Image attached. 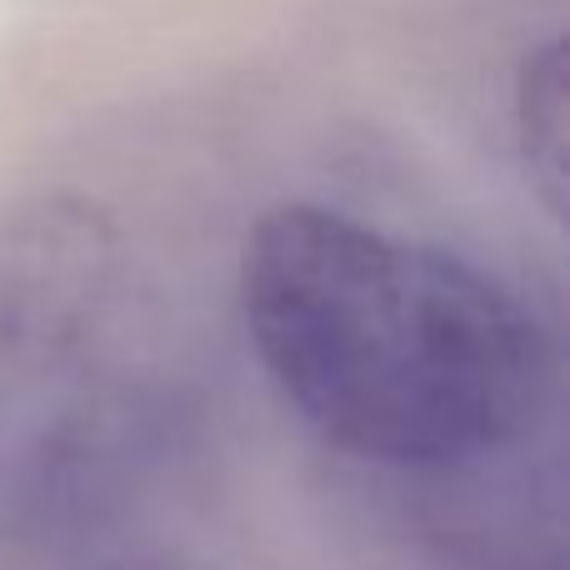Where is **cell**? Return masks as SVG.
I'll use <instances>...</instances> for the list:
<instances>
[{
	"label": "cell",
	"mask_w": 570,
	"mask_h": 570,
	"mask_svg": "<svg viewBox=\"0 0 570 570\" xmlns=\"http://www.w3.org/2000/svg\"><path fill=\"white\" fill-rule=\"evenodd\" d=\"M240 321L301 421L375 465L495 455L551 391V341L505 281L311 200L256 220Z\"/></svg>",
	"instance_id": "6da1fadb"
},
{
	"label": "cell",
	"mask_w": 570,
	"mask_h": 570,
	"mask_svg": "<svg viewBox=\"0 0 570 570\" xmlns=\"http://www.w3.org/2000/svg\"><path fill=\"white\" fill-rule=\"evenodd\" d=\"M515 126H521V150L531 160V180L551 210H561L566 186V60L561 46H546L541 56L525 60L521 96H515Z\"/></svg>",
	"instance_id": "3957f363"
},
{
	"label": "cell",
	"mask_w": 570,
	"mask_h": 570,
	"mask_svg": "<svg viewBox=\"0 0 570 570\" xmlns=\"http://www.w3.org/2000/svg\"><path fill=\"white\" fill-rule=\"evenodd\" d=\"M150 345L120 236L86 200L0 216V511H86L150 431Z\"/></svg>",
	"instance_id": "7a4b0ae2"
}]
</instances>
